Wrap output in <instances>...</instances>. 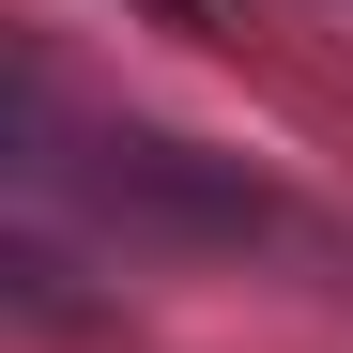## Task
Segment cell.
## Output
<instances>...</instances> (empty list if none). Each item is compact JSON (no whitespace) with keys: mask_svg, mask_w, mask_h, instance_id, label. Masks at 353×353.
I'll list each match as a JSON object with an SVG mask.
<instances>
[{"mask_svg":"<svg viewBox=\"0 0 353 353\" xmlns=\"http://www.w3.org/2000/svg\"><path fill=\"white\" fill-rule=\"evenodd\" d=\"M139 16H169V31H200V0H139Z\"/></svg>","mask_w":353,"mask_h":353,"instance_id":"6da1fadb","label":"cell"}]
</instances>
